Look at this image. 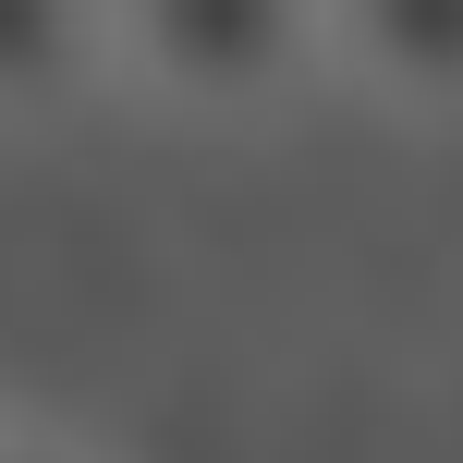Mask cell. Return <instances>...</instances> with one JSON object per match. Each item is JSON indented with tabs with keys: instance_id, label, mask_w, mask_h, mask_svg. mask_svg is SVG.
I'll use <instances>...</instances> for the list:
<instances>
[{
	"instance_id": "obj_1",
	"label": "cell",
	"mask_w": 463,
	"mask_h": 463,
	"mask_svg": "<svg viewBox=\"0 0 463 463\" xmlns=\"http://www.w3.org/2000/svg\"><path fill=\"white\" fill-rule=\"evenodd\" d=\"M329 73V0H110V86L184 122H280Z\"/></svg>"
},
{
	"instance_id": "obj_2",
	"label": "cell",
	"mask_w": 463,
	"mask_h": 463,
	"mask_svg": "<svg viewBox=\"0 0 463 463\" xmlns=\"http://www.w3.org/2000/svg\"><path fill=\"white\" fill-rule=\"evenodd\" d=\"M329 73L402 122H463V0H329Z\"/></svg>"
},
{
	"instance_id": "obj_3",
	"label": "cell",
	"mask_w": 463,
	"mask_h": 463,
	"mask_svg": "<svg viewBox=\"0 0 463 463\" xmlns=\"http://www.w3.org/2000/svg\"><path fill=\"white\" fill-rule=\"evenodd\" d=\"M110 86V0H0V122H61Z\"/></svg>"
},
{
	"instance_id": "obj_4",
	"label": "cell",
	"mask_w": 463,
	"mask_h": 463,
	"mask_svg": "<svg viewBox=\"0 0 463 463\" xmlns=\"http://www.w3.org/2000/svg\"><path fill=\"white\" fill-rule=\"evenodd\" d=\"M0 463H98V451L61 439V427H13V415H0Z\"/></svg>"
}]
</instances>
